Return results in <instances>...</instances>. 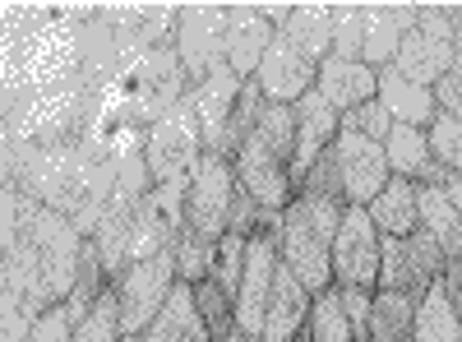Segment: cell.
I'll return each mask as SVG.
<instances>
[{
  "instance_id": "1",
  "label": "cell",
  "mask_w": 462,
  "mask_h": 342,
  "mask_svg": "<svg viewBox=\"0 0 462 342\" xmlns=\"http://www.w3.org/2000/svg\"><path fill=\"white\" fill-rule=\"evenodd\" d=\"M291 148H296L291 106H268L259 116V125L250 130V139L241 143V153L231 158V167H236V185L263 213H282L296 199Z\"/></svg>"
},
{
  "instance_id": "2",
  "label": "cell",
  "mask_w": 462,
  "mask_h": 342,
  "mask_svg": "<svg viewBox=\"0 0 462 342\" xmlns=\"http://www.w3.org/2000/svg\"><path fill=\"white\" fill-rule=\"evenodd\" d=\"M337 199L324 195H300L282 208V226H278V259L282 269H291L305 291H324L333 287V236H337V222H342Z\"/></svg>"
},
{
  "instance_id": "3",
  "label": "cell",
  "mask_w": 462,
  "mask_h": 342,
  "mask_svg": "<svg viewBox=\"0 0 462 342\" xmlns=\"http://www.w3.org/2000/svg\"><path fill=\"white\" fill-rule=\"evenodd\" d=\"M139 148H143V167H148L152 185H185L189 180V171L204 158V134H199V116H195L189 93L167 111V116H158L143 130Z\"/></svg>"
},
{
  "instance_id": "4",
  "label": "cell",
  "mask_w": 462,
  "mask_h": 342,
  "mask_svg": "<svg viewBox=\"0 0 462 342\" xmlns=\"http://www.w3.org/2000/svg\"><path fill=\"white\" fill-rule=\"evenodd\" d=\"M457 60V42H453V23H448V5H420L416 23L407 28L402 47L393 56V69L402 79L420 84V88H435L444 74Z\"/></svg>"
},
{
  "instance_id": "5",
  "label": "cell",
  "mask_w": 462,
  "mask_h": 342,
  "mask_svg": "<svg viewBox=\"0 0 462 342\" xmlns=\"http://www.w3.org/2000/svg\"><path fill=\"white\" fill-rule=\"evenodd\" d=\"M171 51H176L189 84H199L208 69H217L226 60V5H217V0H189V5H176Z\"/></svg>"
},
{
  "instance_id": "6",
  "label": "cell",
  "mask_w": 462,
  "mask_h": 342,
  "mask_svg": "<svg viewBox=\"0 0 462 342\" xmlns=\"http://www.w3.org/2000/svg\"><path fill=\"white\" fill-rule=\"evenodd\" d=\"M231 199H236V167L217 153H204L185 180V232L204 241H222Z\"/></svg>"
},
{
  "instance_id": "7",
  "label": "cell",
  "mask_w": 462,
  "mask_h": 342,
  "mask_svg": "<svg viewBox=\"0 0 462 342\" xmlns=\"http://www.w3.org/2000/svg\"><path fill=\"white\" fill-rule=\"evenodd\" d=\"M171 287H176V254L134 259L130 269L111 282L116 310H121V333H143L158 319V310L167 306Z\"/></svg>"
},
{
  "instance_id": "8",
  "label": "cell",
  "mask_w": 462,
  "mask_h": 342,
  "mask_svg": "<svg viewBox=\"0 0 462 342\" xmlns=\"http://www.w3.org/2000/svg\"><path fill=\"white\" fill-rule=\"evenodd\" d=\"M444 254L426 232H411V236H383L379 250V287L374 291H402L411 300H420L439 278H444Z\"/></svg>"
},
{
  "instance_id": "9",
  "label": "cell",
  "mask_w": 462,
  "mask_h": 342,
  "mask_svg": "<svg viewBox=\"0 0 462 342\" xmlns=\"http://www.w3.org/2000/svg\"><path fill=\"white\" fill-rule=\"evenodd\" d=\"M379 250L383 236L374 232V222L365 208H342L337 236H333V287H379Z\"/></svg>"
},
{
  "instance_id": "10",
  "label": "cell",
  "mask_w": 462,
  "mask_h": 342,
  "mask_svg": "<svg viewBox=\"0 0 462 342\" xmlns=\"http://www.w3.org/2000/svg\"><path fill=\"white\" fill-rule=\"evenodd\" d=\"M245 79L226 60L217 69H208L199 84H189V102H195L199 116V134H204V153H217L231 162V111H236Z\"/></svg>"
},
{
  "instance_id": "11",
  "label": "cell",
  "mask_w": 462,
  "mask_h": 342,
  "mask_svg": "<svg viewBox=\"0 0 462 342\" xmlns=\"http://www.w3.org/2000/svg\"><path fill=\"white\" fill-rule=\"evenodd\" d=\"M333 158H337V176H342V199L346 208H365L383 185H389V158H383V143L361 139V134H346L337 130L333 139Z\"/></svg>"
},
{
  "instance_id": "12",
  "label": "cell",
  "mask_w": 462,
  "mask_h": 342,
  "mask_svg": "<svg viewBox=\"0 0 462 342\" xmlns=\"http://www.w3.org/2000/svg\"><path fill=\"white\" fill-rule=\"evenodd\" d=\"M315 74H319V65L310 56L296 51L287 37H273V47L263 51V60L254 69V84H259L268 106H296L315 88Z\"/></svg>"
},
{
  "instance_id": "13",
  "label": "cell",
  "mask_w": 462,
  "mask_h": 342,
  "mask_svg": "<svg viewBox=\"0 0 462 342\" xmlns=\"http://www.w3.org/2000/svg\"><path fill=\"white\" fill-rule=\"evenodd\" d=\"M185 93H189V79H185V69H180L171 47H152V51L139 56V65H134V106H139V116L148 125L158 116H167Z\"/></svg>"
},
{
  "instance_id": "14",
  "label": "cell",
  "mask_w": 462,
  "mask_h": 342,
  "mask_svg": "<svg viewBox=\"0 0 462 342\" xmlns=\"http://www.w3.org/2000/svg\"><path fill=\"white\" fill-rule=\"evenodd\" d=\"M416 0H361V60L389 69L407 28L416 23Z\"/></svg>"
},
{
  "instance_id": "15",
  "label": "cell",
  "mask_w": 462,
  "mask_h": 342,
  "mask_svg": "<svg viewBox=\"0 0 462 342\" xmlns=\"http://www.w3.org/2000/svg\"><path fill=\"white\" fill-rule=\"evenodd\" d=\"M291 125H296V148H291V185L300 189L305 171L319 162V153H328L337 130H342V116L310 88L296 106H291Z\"/></svg>"
},
{
  "instance_id": "16",
  "label": "cell",
  "mask_w": 462,
  "mask_h": 342,
  "mask_svg": "<svg viewBox=\"0 0 462 342\" xmlns=\"http://www.w3.org/2000/svg\"><path fill=\"white\" fill-rule=\"evenodd\" d=\"M278 28L263 19V5H250V0H231L226 5V65L241 74V79H254V69L263 60V51L273 47Z\"/></svg>"
},
{
  "instance_id": "17",
  "label": "cell",
  "mask_w": 462,
  "mask_h": 342,
  "mask_svg": "<svg viewBox=\"0 0 462 342\" xmlns=\"http://www.w3.org/2000/svg\"><path fill=\"white\" fill-rule=\"evenodd\" d=\"M315 93L337 111V116H346V111H356L365 102H374L379 93V69L365 65V60H346V56H324L319 60V74H315Z\"/></svg>"
},
{
  "instance_id": "18",
  "label": "cell",
  "mask_w": 462,
  "mask_h": 342,
  "mask_svg": "<svg viewBox=\"0 0 462 342\" xmlns=\"http://www.w3.org/2000/svg\"><path fill=\"white\" fill-rule=\"evenodd\" d=\"M310 300H315V291H305V282L278 263V278H273V291H268L259 342H296L300 328H305V315H310Z\"/></svg>"
},
{
  "instance_id": "19",
  "label": "cell",
  "mask_w": 462,
  "mask_h": 342,
  "mask_svg": "<svg viewBox=\"0 0 462 342\" xmlns=\"http://www.w3.org/2000/svg\"><path fill=\"white\" fill-rule=\"evenodd\" d=\"M374 102L393 116V125H416V130H430L435 116H439V102H435V88H420L411 79H402V74L389 65L379 69V93Z\"/></svg>"
},
{
  "instance_id": "20",
  "label": "cell",
  "mask_w": 462,
  "mask_h": 342,
  "mask_svg": "<svg viewBox=\"0 0 462 342\" xmlns=\"http://www.w3.org/2000/svg\"><path fill=\"white\" fill-rule=\"evenodd\" d=\"M370 222L379 236H411L420 232V185L402 180V176H389V185L365 204Z\"/></svg>"
},
{
  "instance_id": "21",
  "label": "cell",
  "mask_w": 462,
  "mask_h": 342,
  "mask_svg": "<svg viewBox=\"0 0 462 342\" xmlns=\"http://www.w3.org/2000/svg\"><path fill=\"white\" fill-rule=\"evenodd\" d=\"M139 337L143 342H213V333H208V324H204V315L195 306V287L176 282L171 296H167V306L158 310V319H152Z\"/></svg>"
},
{
  "instance_id": "22",
  "label": "cell",
  "mask_w": 462,
  "mask_h": 342,
  "mask_svg": "<svg viewBox=\"0 0 462 342\" xmlns=\"http://www.w3.org/2000/svg\"><path fill=\"white\" fill-rule=\"evenodd\" d=\"M383 158H389V171L411 180V185H439V167L430 158V139L426 130H416V125H393L389 139H383Z\"/></svg>"
},
{
  "instance_id": "23",
  "label": "cell",
  "mask_w": 462,
  "mask_h": 342,
  "mask_svg": "<svg viewBox=\"0 0 462 342\" xmlns=\"http://www.w3.org/2000/svg\"><path fill=\"white\" fill-rule=\"evenodd\" d=\"M278 37H287L296 51H305L319 65L333 51V5H324V0H296L291 19H287V28Z\"/></svg>"
},
{
  "instance_id": "24",
  "label": "cell",
  "mask_w": 462,
  "mask_h": 342,
  "mask_svg": "<svg viewBox=\"0 0 462 342\" xmlns=\"http://www.w3.org/2000/svg\"><path fill=\"white\" fill-rule=\"evenodd\" d=\"M420 232H426L444 259H462V213L444 199L439 185H420Z\"/></svg>"
},
{
  "instance_id": "25",
  "label": "cell",
  "mask_w": 462,
  "mask_h": 342,
  "mask_svg": "<svg viewBox=\"0 0 462 342\" xmlns=\"http://www.w3.org/2000/svg\"><path fill=\"white\" fill-rule=\"evenodd\" d=\"M411 342H462V319H457L453 300L444 296V287H439V282L416 300Z\"/></svg>"
},
{
  "instance_id": "26",
  "label": "cell",
  "mask_w": 462,
  "mask_h": 342,
  "mask_svg": "<svg viewBox=\"0 0 462 342\" xmlns=\"http://www.w3.org/2000/svg\"><path fill=\"white\" fill-rule=\"evenodd\" d=\"M416 324V300L402 291H374L370 306V337L365 342H411Z\"/></svg>"
},
{
  "instance_id": "27",
  "label": "cell",
  "mask_w": 462,
  "mask_h": 342,
  "mask_svg": "<svg viewBox=\"0 0 462 342\" xmlns=\"http://www.w3.org/2000/svg\"><path fill=\"white\" fill-rule=\"evenodd\" d=\"M296 342H356V337H352V324H346V315H342L337 287L315 291L310 315H305V328H300Z\"/></svg>"
},
{
  "instance_id": "28",
  "label": "cell",
  "mask_w": 462,
  "mask_h": 342,
  "mask_svg": "<svg viewBox=\"0 0 462 342\" xmlns=\"http://www.w3.org/2000/svg\"><path fill=\"white\" fill-rule=\"evenodd\" d=\"M69 342H121V310H116L111 291H102L93 306L74 319V337Z\"/></svg>"
},
{
  "instance_id": "29",
  "label": "cell",
  "mask_w": 462,
  "mask_h": 342,
  "mask_svg": "<svg viewBox=\"0 0 462 342\" xmlns=\"http://www.w3.org/2000/svg\"><path fill=\"white\" fill-rule=\"evenodd\" d=\"M171 254H176V282H185V287H199V282L213 273L217 241H204V236H189V232H180Z\"/></svg>"
},
{
  "instance_id": "30",
  "label": "cell",
  "mask_w": 462,
  "mask_h": 342,
  "mask_svg": "<svg viewBox=\"0 0 462 342\" xmlns=\"http://www.w3.org/2000/svg\"><path fill=\"white\" fill-rule=\"evenodd\" d=\"M426 139H430V158H435L439 171H462V121L439 111L435 125L426 130Z\"/></svg>"
},
{
  "instance_id": "31",
  "label": "cell",
  "mask_w": 462,
  "mask_h": 342,
  "mask_svg": "<svg viewBox=\"0 0 462 342\" xmlns=\"http://www.w3.org/2000/svg\"><path fill=\"white\" fill-rule=\"evenodd\" d=\"M333 56L361 60V0H333Z\"/></svg>"
},
{
  "instance_id": "32",
  "label": "cell",
  "mask_w": 462,
  "mask_h": 342,
  "mask_svg": "<svg viewBox=\"0 0 462 342\" xmlns=\"http://www.w3.org/2000/svg\"><path fill=\"white\" fill-rule=\"evenodd\" d=\"M342 130L383 143V139H389V130H393V116H389V111H383L379 102H365V106H356V111H346V116H342Z\"/></svg>"
},
{
  "instance_id": "33",
  "label": "cell",
  "mask_w": 462,
  "mask_h": 342,
  "mask_svg": "<svg viewBox=\"0 0 462 342\" xmlns=\"http://www.w3.org/2000/svg\"><path fill=\"white\" fill-rule=\"evenodd\" d=\"M337 300H342V315L352 324V337L365 342L370 337V306H374V291H361V287H337Z\"/></svg>"
},
{
  "instance_id": "34",
  "label": "cell",
  "mask_w": 462,
  "mask_h": 342,
  "mask_svg": "<svg viewBox=\"0 0 462 342\" xmlns=\"http://www.w3.org/2000/svg\"><path fill=\"white\" fill-rule=\"evenodd\" d=\"M74 337V315L69 306H51L47 315H37L23 342H69Z\"/></svg>"
},
{
  "instance_id": "35",
  "label": "cell",
  "mask_w": 462,
  "mask_h": 342,
  "mask_svg": "<svg viewBox=\"0 0 462 342\" xmlns=\"http://www.w3.org/2000/svg\"><path fill=\"white\" fill-rule=\"evenodd\" d=\"M439 287H444V296L453 300V310H457V319H462V259H448V263H444Z\"/></svg>"
},
{
  "instance_id": "36",
  "label": "cell",
  "mask_w": 462,
  "mask_h": 342,
  "mask_svg": "<svg viewBox=\"0 0 462 342\" xmlns=\"http://www.w3.org/2000/svg\"><path fill=\"white\" fill-rule=\"evenodd\" d=\"M439 189H444V199L462 213V171H444L439 176Z\"/></svg>"
},
{
  "instance_id": "37",
  "label": "cell",
  "mask_w": 462,
  "mask_h": 342,
  "mask_svg": "<svg viewBox=\"0 0 462 342\" xmlns=\"http://www.w3.org/2000/svg\"><path fill=\"white\" fill-rule=\"evenodd\" d=\"M448 23H453V42H457V56H462V5H448Z\"/></svg>"
},
{
  "instance_id": "38",
  "label": "cell",
  "mask_w": 462,
  "mask_h": 342,
  "mask_svg": "<svg viewBox=\"0 0 462 342\" xmlns=\"http://www.w3.org/2000/svg\"><path fill=\"white\" fill-rule=\"evenodd\" d=\"M213 342H254V337H245L241 328H231V333H222V337H213Z\"/></svg>"
},
{
  "instance_id": "39",
  "label": "cell",
  "mask_w": 462,
  "mask_h": 342,
  "mask_svg": "<svg viewBox=\"0 0 462 342\" xmlns=\"http://www.w3.org/2000/svg\"><path fill=\"white\" fill-rule=\"evenodd\" d=\"M121 342H143V337L139 333H121Z\"/></svg>"
}]
</instances>
